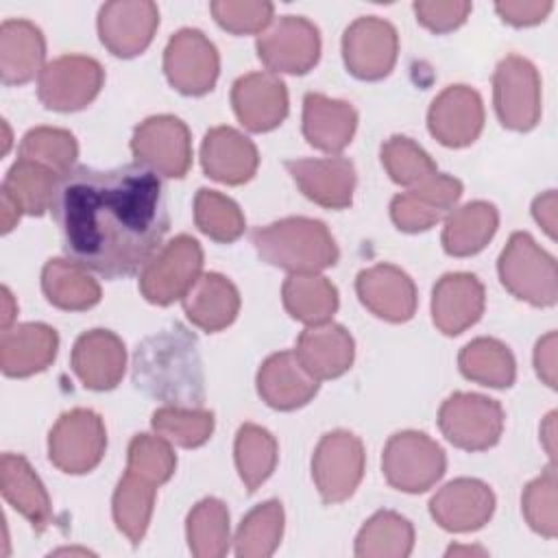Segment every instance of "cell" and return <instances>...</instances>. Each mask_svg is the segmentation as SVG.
I'll use <instances>...</instances> for the list:
<instances>
[{
	"mask_svg": "<svg viewBox=\"0 0 558 558\" xmlns=\"http://www.w3.org/2000/svg\"><path fill=\"white\" fill-rule=\"evenodd\" d=\"M52 216L65 255L105 279L140 272L170 229L161 181L140 163L74 166L59 177Z\"/></svg>",
	"mask_w": 558,
	"mask_h": 558,
	"instance_id": "obj_1",
	"label": "cell"
},
{
	"mask_svg": "<svg viewBox=\"0 0 558 558\" xmlns=\"http://www.w3.org/2000/svg\"><path fill=\"white\" fill-rule=\"evenodd\" d=\"M133 384L163 405L201 408L205 379L196 336L174 323L144 338L133 355Z\"/></svg>",
	"mask_w": 558,
	"mask_h": 558,
	"instance_id": "obj_2",
	"label": "cell"
},
{
	"mask_svg": "<svg viewBox=\"0 0 558 558\" xmlns=\"http://www.w3.org/2000/svg\"><path fill=\"white\" fill-rule=\"evenodd\" d=\"M257 255L290 275H314L338 262V244L316 218L290 216L251 231Z\"/></svg>",
	"mask_w": 558,
	"mask_h": 558,
	"instance_id": "obj_3",
	"label": "cell"
},
{
	"mask_svg": "<svg viewBox=\"0 0 558 558\" xmlns=\"http://www.w3.org/2000/svg\"><path fill=\"white\" fill-rule=\"evenodd\" d=\"M497 272L504 288L534 305L551 307L558 299V272L556 259L545 248H541L534 238L525 231L510 235L497 259Z\"/></svg>",
	"mask_w": 558,
	"mask_h": 558,
	"instance_id": "obj_4",
	"label": "cell"
},
{
	"mask_svg": "<svg viewBox=\"0 0 558 558\" xmlns=\"http://www.w3.org/2000/svg\"><path fill=\"white\" fill-rule=\"evenodd\" d=\"M447 469L442 447L423 432L405 429L388 438L381 453V473L386 482L403 493H425Z\"/></svg>",
	"mask_w": 558,
	"mask_h": 558,
	"instance_id": "obj_5",
	"label": "cell"
},
{
	"mask_svg": "<svg viewBox=\"0 0 558 558\" xmlns=\"http://www.w3.org/2000/svg\"><path fill=\"white\" fill-rule=\"evenodd\" d=\"M203 248L192 235H177L140 270V292L148 303L170 305L203 275Z\"/></svg>",
	"mask_w": 558,
	"mask_h": 558,
	"instance_id": "obj_6",
	"label": "cell"
},
{
	"mask_svg": "<svg viewBox=\"0 0 558 558\" xmlns=\"http://www.w3.org/2000/svg\"><path fill=\"white\" fill-rule=\"evenodd\" d=\"M504 408L477 392H453L438 410L442 436L464 451H484L499 442L504 432Z\"/></svg>",
	"mask_w": 558,
	"mask_h": 558,
	"instance_id": "obj_7",
	"label": "cell"
},
{
	"mask_svg": "<svg viewBox=\"0 0 558 558\" xmlns=\"http://www.w3.org/2000/svg\"><path fill=\"white\" fill-rule=\"evenodd\" d=\"M107 449V429L94 410L74 408L63 412L48 434L50 462L70 475L96 469Z\"/></svg>",
	"mask_w": 558,
	"mask_h": 558,
	"instance_id": "obj_8",
	"label": "cell"
},
{
	"mask_svg": "<svg viewBox=\"0 0 558 558\" xmlns=\"http://www.w3.org/2000/svg\"><path fill=\"white\" fill-rule=\"evenodd\" d=\"M131 153L140 166L157 177L181 179L192 166L190 129L177 116H150L135 126Z\"/></svg>",
	"mask_w": 558,
	"mask_h": 558,
	"instance_id": "obj_9",
	"label": "cell"
},
{
	"mask_svg": "<svg viewBox=\"0 0 558 558\" xmlns=\"http://www.w3.org/2000/svg\"><path fill=\"white\" fill-rule=\"evenodd\" d=\"M366 453L362 440L344 429L327 432L312 456V477L325 504L349 499L362 482Z\"/></svg>",
	"mask_w": 558,
	"mask_h": 558,
	"instance_id": "obj_10",
	"label": "cell"
},
{
	"mask_svg": "<svg viewBox=\"0 0 558 558\" xmlns=\"http://www.w3.org/2000/svg\"><path fill=\"white\" fill-rule=\"evenodd\" d=\"M255 50L272 74H307L320 57V33L303 15H279L257 35Z\"/></svg>",
	"mask_w": 558,
	"mask_h": 558,
	"instance_id": "obj_11",
	"label": "cell"
},
{
	"mask_svg": "<svg viewBox=\"0 0 558 558\" xmlns=\"http://www.w3.org/2000/svg\"><path fill=\"white\" fill-rule=\"evenodd\" d=\"M493 102L506 129H534L541 120V76L534 63L519 54L504 57L493 74Z\"/></svg>",
	"mask_w": 558,
	"mask_h": 558,
	"instance_id": "obj_12",
	"label": "cell"
},
{
	"mask_svg": "<svg viewBox=\"0 0 558 558\" xmlns=\"http://www.w3.org/2000/svg\"><path fill=\"white\" fill-rule=\"evenodd\" d=\"M105 83V70L94 57L63 54L44 65L37 76V96L46 109L78 111L87 107Z\"/></svg>",
	"mask_w": 558,
	"mask_h": 558,
	"instance_id": "obj_13",
	"label": "cell"
},
{
	"mask_svg": "<svg viewBox=\"0 0 558 558\" xmlns=\"http://www.w3.org/2000/svg\"><path fill=\"white\" fill-rule=\"evenodd\" d=\"M168 83L185 96H203L214 89L220 72V57L209 37L198 28L177 31L163 50Z\"/></svg>",
	"mask_w": 558,
	"mask_h": 558,
	"instance_id": "obj_14",
	"label": "cell"
},
{
	"mask_svg": "<svg viewBox=\"0 0 558 558\" xmlns=\"http://www.w3.org/2000/svg\"><path fill=\"white\" fill-rule=\"evenodd\" d=\"M399 54L397 28L377 15L353 20L342 35V59L360 81H379L390 74Z\"/></svg>",
	"mask_w": 558,
	"mask_h": 558,
	"instance_id": "obj_15",
	"label": "cell"
},
{
	"mask_svg": "<svg viewBox=\"0 0 558 558\" xmlns=\"http://www.w3.org/2000/svg\"><path fill=\"white\" fill-rule=\"evenodd\" d=\"M159 26V9L150 0H113L98 11L102 46L122 59L142 54Z\"/></svg>",
	"mask_w": 558,
	"mask_h": 558,
	"instance_id": "obj_16",
	"label": "cell"
},
{
	"mask_svg": "<svg viewBox=\"0 0 558 558\" xmlns=\"http://www.w3.org/2000/svg\"><path fill=\"white\" fill-rule=\"evenodd\" d=\"M429 133L449 148L473 144L484 129L482 96L469 85L445 87L427 111Z\"/></svg>",
	"mask_w": 558,
	"mask_h": 558,
	"instance_id": "obj_17",
	"label": "cell"
},
{
	"mask_svg": "<svg viewBox=\"0 0 558 558\" xmlns=\"http://www.w3.org/2000/svg\"><path fill=\"white\" fill-rule=\"evenodd\" d=\"M460 196V179L436 172L427 181L397 194L390 203V218L405 233L427 231L451 211Z\"/></svg>",
	"mask_w": 558,
	"mask_h": 558,
	"instance_id": "obj_18",
	"label": "cell"
},
{
	"mask_svg": "<svg viewBox=\"0 0 558 558\" xmlns=\"http://www.w3.org/2000/svg\"><path fill=\"white\" fill-rule=\"evenodd\" d=\"M495 512V493L475 477L447 482L432 499L429 514L447 532H475L484 527Z\"/></svg>",
	"mask_w": 558,
	"mask_h": 558,
	"instance_id": "obj_19",
	"label": "cell"
},
{
	"mask_svg": "<svg viewBox=\"0 0 558 558\" xmlns=\"http://www.w3.org/2000/svg\"><path fill=\"white\" fill-rule=\"evenodd\" d=\"M231 105L248 131L266 133L286 120L288 89L272 72H248L233 83Z\"/></svg>",
	"mask_w": 558,
	"mask_h": 558,
	"instance_id": "obj_20",
	"label": "cell"
},
{
	"mask_svg": "<svg viewBox=\"0 0 558 558\" xmlns=\"http://www.w3.org/2000/svg\"><path fill=\"white\" fill-rule=\"evenodd\" d=\"M286 170L299 190L320 207L344 209L353 201L355 168L347 157L288 159Z\"/></svg>",
	"mask_w": 558,
	"mask_h": 558,
	"instance_id": "obj_21",
	"label": "cell"
},
{
	"mask_svg": "<svg viewBox=\"0 0 558 558\" xmlns=\"http://www.w3.org/2000/svg\"><path fill=\"white\" fill-rule=\"evenodd\" d=\"M355 292L366 310L388 323H405L416 312V286L405 270L392 264L360 270Z\"/></svg>",
	"mask_w": 558,
	"mask_h": 558,
	"instance_id": "obj_22",
	"label": "cell"
},
{
	"mask_svg": "<svg viewBox=\"0 0 558 558\" xmlns=\"http://www.w3.org/2000/svg\"><path fill=\"white\" fill-rule=\"evenodd\" d=\"M484 305V286L471 272H447L432 290V320L445 336H458L475 325Z\"/></svg>",
	"mask_w": 558,
	"mask_h": 558,
	"instance_id": "obj_23",
	"label": "cell"
},
{
	"mask_svg": "<svg viewBox=\"0 0 558 558\" xmlns=\"http://www.w3.org/2000/svg\"><path fill=\"white\" fill-rule=\"evenodd\" d=\"M70 364L85 388L111 390L124 375L126 349L113 331L89 329L76 338Z\"/></svg>",
	"mask_w": 558,
	"mask_h": 558,
	"instance_id": "obj_24",
	"label": "cell"
},
{
	"mask_svg": "<svg viewBox=\"0 0 558 558\" xmlns=\"http://www.w3.org/2000/svg\"><path fill=\"white\" fill-rule=\"evenodd\" d=\"M201 166L214 181L242 185L253 179L259 166L257 146L233 126H214L201 144Z\"/></svg>",
	"mask_w": 558,
	"mask_h": 558,
	"instance_id": "obj_25",
	"label": "cell"
},
{
	"mask_svg": "<svg viewBox=\"0 0 558 558\" xmlns=\"http://www.w3.org/2000/svg\"><path fill=\"white\" fill-rule=\"evenodd\" d=\"M59 349L57 331L46 323H20L0 333V368L7 377L46 371Z\"/></svg>",
	"mask_w": 558,
	"mask_h": 558,
	"instance_id": "obj_26",
	"label": "cell"
},
{
	"mask_svg": "<svg viewBox=\"0 0 558 558\" xmlns=\"http://www.w3.org/2000/svg\"><path fill=\"white\" fill-rule=\"evenodd\" d=\"M257 392L275 410H296L314 399L318 379L299 362L294 351H279L264 360L257 371Z\"/></svg>",
	"mask_w": 558,
	"mask_h": 558,
	"instance_id": "obj_27",
	"label": "cell"
},
{
	"mask_svg": "<svg viewBox=\"0 0 558 558\" xmlns=\"http://www.w3.org/2000/svg\"><path fill=\"white\" fill-rule=\"evenodd\" d=\"M294 353L305 371L320 381L336 379L351 368L355 344L342 325L327 320L320 325H307L296 340Z\"/></svg>",
	"mask_w": 558,
	"mask_h": 558,
	"instance_id": "obj_28",
	"label": "cell"
},
{
	"mask_svg": "<svg viewBox=\"0 0 558 558\" xmlns=\"http://www.w3.org/2000/svg\"><path fill=\"white\" fill-rule=\"evenodd\" d=\"M357 129V111L351 102L310 92L303 98V135L310 146L336 155L347 148Z\"/></svg>",
	"mask_w": 558,
	"mask_h": 558,
	"instance_id": "obj_29",
	"label": "cell"
},
{
	"mask_svg": "<svg viewBox=\"0 0 558 558\" xmlns=\"http://www.w3.org/2000/svg\"><path fill=\"white\" fill-rule=\"evenodd\" d=\"M46 59V39L28 20H4L0 26V74L4 85H24L39 76Z\"/></svg>",
	"mask_w": 558,
	"mask_h": 558,
	"instance_id": "obj_30",
	"label": "cell"
},
{
	"mask_svg": "<svg viewBox=\"0 0 558 558\" xmlns=\"http://www.w3.org/2000/svg\"><path fill=\"white\" fill-rule=\"evenodd\" d=\"M0 486L4 499L28 519L35 532H44L52 523L50 497L33 471L28 460L20 453H2L0 458Z\"/></svg>",
	"mask_w": 558,
	"mask_h": 558,
	"instance_id": "obj_31",
	"label": "cell"
},
{
	"mask_svg": "<svg viewBox=\"0 0 558 558\" xmlns=\"http://www.w3.org/2000/svg\"><path fill=\"white\" fill-rule=\"evenodd\" d=\"M181 301L185 316L203 331L229 327L240 312V292L220 272L201 275Z\"/></svg>",
	"mask_w": 558,
	"mask_h": 558,
	"instance_id": "obj_32",
	"label": "cell"
},
{
	"mask_svg": "<svg viewBox=\"0 0 558 558\" xmlns=\"http://www.w3.org/2000/svg\"><path fill=\"white\" fill-rule=\"evenodd\" d=\"M499 214L493 203L471 201L447 214L442 227V248L453 257L480 253L495 235Z\"/></svg>",
	"mask_w": 558,
	"mask_h": 558,
	"instance_id": "obj_33",
	"label": "cell"
},
{
	"mask_svg": "<svg viewBox=\"0 0 558 558\" xmlns=\"http://www.w3.org/2000/svg\"><path fill=\"white\" fill-rule=\"evenodd\" d=\"M41 290L59 310L83 312L100 301V286L85 266L72 259H48L41 270Z\"/></svg>",
	"mask_w": 558,
	"mask_h": 558,
	"instance_id": "obj_34",
	"label": "cell"
},
{
	"mask_svg": "<svg viewBox=\"0 0 558 558\" xmlns=\"http://www.w3.org/2000/svg\"><path fill=\"white\" fill-rule=\"evenodd\" d=\"M281 301L286 312L305 323L320 325L327 323L338 310V290L336 286L314 272V275H290L281 288Z\"/></svg>",
	"mask_w": 558,
	"mask_h": 558,
	"instance_id": "obj_35",
	"label": "cell"
},
{
	"mask_svg": "<svg viewBox=\"0 0 558 558\" xmlns=\"http://www.w3.org/2000/svg\"><path fill=\"white\" fill-rule=\"evenodd\" d=\"M458 366L466 379L488 388H508L517 375L512 351L495 338H475L464 344Z\"/></svg>",
	"mask_w": 558,
	"mask_h": 558,
	"instance_id": "obj_36",
	"label": "cell"
},
{
	"mask_svg": "<svg viewBox=\"0 0 558 558\" xmlns=\"http://www.w3.org/2000/svg\"><path fill=\"white\" fill-rule=\"evenodd\" d=\"M155 495L157 486L131 471L120 477L113 490V521L131 545H140L148 530Z\"/></svg>",
	"mask_w": 558,
	"mask_h": 558,
	"instance_id": "obj_37",
	"label": "cell"
},
{
	"mask_svg": "<svg viewBox=\"0 0 558 558\" xmlns=\"http://www.w3.org/2000/svg\"><path fill=\"white\" fill-rule=\"evenodd\" d=\"M414 547L412 523L392 512H375L360 530L355 538V556L362 558H405Z\"/></svg>",
	"mask_w": 558,
	"mask_h": 558,
	"instance_id": "obj_38",
	"label": "cell"
},
{
	"mask_svg": "<svg viewBox=\"0 0 558 558\" xmlns=\"http://www.w3.org/2000/svg\"><path fill=\"white\" fill-rule=\"evenodd\" d=\"M59 177L61 174L37 161L17 157L4 177L2 190L22 207L24 214L41 216L52 209Z\"/></svg>",
	"mask_w": 558,
	"mask_h": 558,
	"instance_id": "obj_39",
	"label": "cell"
},
{
	"mask_svg": "<svg viewBox=\"0 0 558 558\" xmlns=\"http://www.w3.org/2000/svg\"><path fill=\"white\" fill-rule=\"evenodd\" d=\"M233 453L240 480L244 482L248 493H255L272 475L279 458V447L268 429L244 423L235 434Z\"/></svg>",
	"mask_w": 558,
	"mask_h": 558,
	"instance_id": "obj_40",
	"label": "cell"
},
{
	"mask_svg": "<svg viewBox=\"0 0 558 558\" xmlns=\"http://www.w3.org/2000/svg\"><path fill=\"white\" fill-rule=\"evenodd\" d=\"M185 534L196 558H220L229 551V510L216 497L201 499L187 514Z\"/></svg>",
	"mask_w": 558,
	"mask_h": 558,
	"instance_id": "obj_41",
	"label": "cell"
},
{
	"mask_svg": "<svg viewBox=\"0 0 558 558\" xmlns=\"http://www.w3.org/2000/svg\"><path fill=\"white\" fill-rule=\"evenodd\" d=\"M283 534V506L277 499L257 504L246 512L235 532V556L240 558H268L281 543Z\"/></svg>",
	"mask_w": 558,
	"mask_h": 558,
	"instance_id": "obj_42",
	"label": "cell"
},
{
	"mask_svg": "<svg viewBox=\"0 0 558 558\" xmlns=\"http://www.w3.org/2000/svg\"><path fill=\"white\" fill-rule=\"evenodd\" d=\"M150 425L155 434L163 436L166 440L194 449L205 445L214 432V412L201 408H185V405H161L153 412Z\"/></svg>",
	"mask_w": 558,
	"mask_h": 558,
	"instance_id": "obj_43",
	"label": "cell"
},
{
	"mask_svg": "<svg viewBox=\"0 0 558 558\" xmlns=\"http://www.w3.org/2000/svg\"><path fill=\"white\" fill-rule=\"evenodd\" d=\"M194 222L207 238L220 244L235 242L246 227L238 203L207 187H201L194 196Z\"/></svg>",
	"mask_w": 558,
	"mask_h": 558,
	"instance_id": "obj_44",
	"label": "cell"
},
{
	"mask_svg": "<svg viewBox=\"0 0 558 558\" xmlns=\"http://www.w3.org/2000/svg\"><path fill=\"white\" fill-rule=\"evenodd\" d=\"M17 157L37 161L54 170L57 174H65L74 168V161L78 157V144L76 137L65 129L35 126L22 137Z\"/></svg>",
	"mask_w": 558,
	"mask_h": 558,
	"instance_id": "obj_45",
	"label": "cell"
},
{
	"mask_svg": "<svg viewBox=\"0 0 558 558\" xmlns=\"http://www.w3.org/2000/svg\"><path fill=\"white\" fill-rule=\"evenodd\" d=\"M379 155L388 177L403 187H414L438 172L429 153L405 135L388 137L381 144Z\"/></svg>",
	"mask_w": 558,
	"mask_h": 558,
	"instance_id": "obj_46",
	"label": "cell"
},
{
	"mask_svg": "<svg viewBox=\"0 0 558 558\" xmlns=\"http://www.w3.org/2000/svg\"><path fill=\"white\" fill-rule=\"evenodd\" d=\"M177 456L170 447V440L153 434H137L129 442L126 451V471L153 482L155 486L168 482L174 473Z\"/></svg>",
	"mask_w": 558,
	"mask_h": 558,
	"instance_id": "obj_47",
	"label": "cell"
},
{
	"mask_svg": "<svg viewBox=\"0 0 558 558\" xmlns=\"http://www.w3.org/2000/svg\"><path fill=\"white\" fill-rule=\"evenodd\" d=\"M521 510L527 525L545 538H556L558 517H556V464L549 462L547 469L532 480L521 495Z\"/></svg>",
	"mask_w": 558,
	"mask_h": 558,
	"instance_id": "obj_48",
	"label": "cell"
},
{
	"mask_svg": "<svg viewBox=\"0 0 558 558\" xmlns=\"http://www.w3.org/2000/svg\"><path fill=\"white\" fill-rule=\"evenodd\" d=\"M214 20L233 35H259L272 22V2L266 0H216L209 4Z\"/></svg>",
	"mask_w": 558,
	"mask_h": 558,
	"instance_id": "obj_49",
	"label": "cell"
},
{
	"mask_svg": "<svg viewBox=\"0 0 558 558\" xmlns=\"http://www.w3.org/2000/svg\"><path fill=\"white\" fill-rule=\"evenodd\" d=\"M412 9L416 20L432 33H449L466 22L473 4L466 0H421Z\"/></svg>",
	"mask_w": 558,
	"mask_h": 558,
	"instance_id": "obj_50",
	"label": "cell"
},
{
	"mask_svg": "<svg viewBox=\"0 0 558 558\" xmlns=\"http://www.w3.org/2000/svg\"><path fill=\"white\" fill-rule=\"evenodd\" d=\"M554 9L551 0H501L495 4L499 17L512 26H534Z\"/></svg>",
	"mask_w": 558,
	"mask_h": 558,
	"instance_id": "obj_51",
	"label": "cell"
},
{
	"mask_svg": "<svg viewBox=\"0 0 558 558\" xmlns=\"http://www.w3.org/2000/svg\"><path fill=\"white\" fill-rule=\"evenodd\" d=\"M556 347H558V338L556 331L545 333L534 349V368L536 375L549 386L556 388Z\"/></svg>",
	"mask_w": 558,
	"mask_h": 558,
	"instance_id": "obj_52",
	"label": "cell"
},
{
	"mask_svg": "<svg viewBox=\"0 0 558 558\" xmlns=\"http://www.w3.org/2000/svg\"><path fill=\"white\" fill-rule=\"evenodd\" d=\"M556 209H558V201H556L554 190H547L545 194L536 196L534 203H532L534 220L543 227V231L549 238H556Z\"/></svg>",
	"mask_w": 558,
	"mask_h": 558,
	"instance_id": "obj_53",
	"label": "cell"
},
{
	"mask_svg": "<svg viewBox=\"0 0 558 558\" xmlns=\"http://www.w3.org/2000/svg\"><path fill=\"white\" fill-rule=\"evenodd\" d=\"M0 207H2V211H0V218H2V233H9L13 227H15V222L20 220V216L24 214L22 211V207L2 190L0 192Z\"/></svg>",
	"mask_w": 558,
	"mask_h": 558,
	"instance_id": "obj_54",
	"label": "cell"
},
{
	"mask_svg": "<svg viewBox=\"0 0 558 558\" xmlns=\"http://www.w3.org/2000/svg\"><path fill=\"white\" fill-rule=\"evenodd\" d=\"M554 436H556V412H549L541 425V440L545 445V451L549 456V460H556V445H554Z\"/></svg>",
	"mask_w": 558,
	"mask_h": 558,
	"instance_id": "obj_55",
	"label": "cell"
},
{
	"mask_svg": "<svg viewBox=\"0 0 558 558\" xmlns=\"http://www.w3.org/2000/svg\"><path fill=\"white\" fill-rule=\"evenodd\" d=\"M15 314H17V305H15V301H13V294H11L9 288L4 286V288H2V329L11 327Z\"/></svg>",
	"mask_w": 558,
	"mask_h": 558,
	"instance_id": "obj_56",
	"label": "cell"
},
{
	"mask_svg": "<svg viewBox=\"0 0 558 558\" xmlns=\"http://www.w3.org/2000/svg\"><path fill=\"white\" fill-rule=\"evenodd\" d=\"M475 551H477V554H486L484 549H477V547H458V545H453V547L447 549V556H449V554H453V556H456V554H475Z\"/></svg>",
	"mask_w": 558,
	"mask_h": 558,
	"instance_id": "obj_57",
	"label": "cell"
},
{
	"mask_svg": "<svg viewBox=\"0 0 558 558\" xmlns=\"http://www.w3.org/2000/svg\"><path fill=\"white\" fill-rule=\"evenodd\" d=\"M2 129H4V146H2V153H7V150H9V146H11V133H9L7 120H2Z\"/></svg>",
	"mask_w": 558,
	"mask_h": 558,
	"instance_id": "obj_58",
	"label": "cell"
}]
</instances>
